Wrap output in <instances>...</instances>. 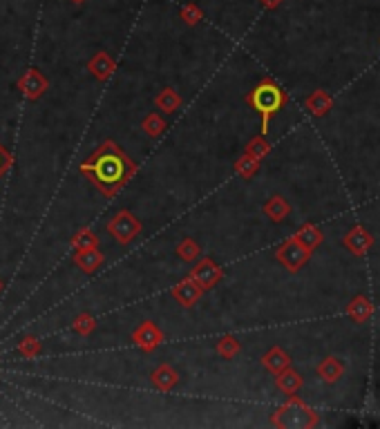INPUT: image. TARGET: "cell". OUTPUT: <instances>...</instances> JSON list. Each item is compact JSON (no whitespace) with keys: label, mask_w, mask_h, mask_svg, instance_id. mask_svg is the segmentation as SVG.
Here are the masks:
<instances>
[{"label":"cell","mask_w":380,"mask_h":429,"mask_svg":"<svg viewBox=\"0 0 380 429\" xmlns=\"http://www.w3.org/2000/svg\"><path fill=\"white\" fill-rule=\"evenodd\" d=\"M105 262V255L99 248H88V250H76L74 253V264L81 268L83 273H94L99 271Z\"/></svg>","instance_id":"30bf717a"},{"label":"cell","mask_w":380,"mask_h":429,"mask_svg":"<svg viewBox=\"0 0 380 429\" xmlns=\"http://www.w3.org/2000/svg\"><path fill=\"white\" fill-rule=\"evenodd\" d=\"M264 365H266L271 371H278L280 367L287 365V358H284V356L278 351V349H275V351H271V354L264 356Z\"/></svg>","instance_id":"44dd1931"},{"label":"cell","mask_w":380,"mask_h":429,"mask_svg":"<svg viewBox=\"0 0 380 429\" xmlns=\"http://www.w3.org/2000/svg\"><path fill=\"white\" fill-rule=\"evenodd\" d=\"M130 340L137 344L143 354H155L159 344L164 342V331H161L153 320H143L141 325L132 331Z\"/></svg>","instance_id":"5b68a950"},{"label":"cell","mask_w":380,"mask_h":429,"mask_svg":"<svg viewBox=\"0 0 380 429\" xmlns=\"http://www.w3.org/2000/svg\"><path fill=\"white\" fill-rule=\"evenodd\" d=\"M188 277L195 279L203 291H208V289H213L217 282L224 277V271H222V268L217 266L210 258H203V260L193 268V271L188 273Z\"/></svg>","instance_id":"8992f818"},{"label":"cell","mask_w":380,"mask_h":429,"mask_svg":"<svg viewBox=\"0 0 380 429\" xmlns=\"http://www.w3.org/2000/svg\"><path fill=\"white\" fill-rule=\"evenodd\" d=\"M235 170L242 174V177H251V174L257 170V159L247 152V155H244V157L237 161V164H235Z\"/></svg>","instance_id":"d6986e66"},{"label":"cell","mask_w":380,"mask_h":429,"mask_svg":"<svg viewBox=\"0 0 380 429\" xmlns=\"http://www.w3.org/2000/svg\"><path fill=\"white\" fill-rule=\"evenodd\" d=\"M11 161H13V159H11V155H9V150H7L3 143H0V179H3L5 174L9 172Z\"/></svg>","instance_id":"7402d4cb"},{"label":"cell","mask_w":380,"mask_h":429,"mask_svg":"<svg viewBox=\"0 0 380 429\" xmlns=\"http://www.w3.org/2000/svg\"><path fill=\"white\" fill-rule=\"evenodd\" d=\"M215 349H217V354H220L222 358L230 360V358H235L239 354V342L233 338V335H222V338L217 340Z\"/></svg>","instance_id":"e0dca14e"},{"label":"cell","mask_w":380,"mask_h":429,"mask_svg":"<svg viewBox=\"0 0 380 429\" xmlns=\"http://www.w3.org/2000/svg\"><path fill=\"white\" fill-rule=\"evenodd\" d=\"M78 172L83 174L103 197L112 199L124 191V186L137 174V164L121 150V145L117 141L105 139L97 150L78 166Z\"/></svg>","instance_id":"6da1fadb"},{"label":"cell","mask_w":380,"mask_h":429,"mask_svg":"<svg viewBox=\"0 0 380 429\" xmlns=\"http://www.w3.org/2000/svg\"><path fill=\"white\" fill-rule=\"evenodd\" d=\"M155 105H157V110H161L164 114H172L182 107V97L174 87H164L155 97Z\"/></svg>","instance_id":"8fae6325"},{"label":"cell","mask_w":380,"mask_h":429,"mask_svg":"<svg viewBox=\"0 0 380 429\" xmlns=\"http://www.w3.org/2000/svg\"><path fill=\"white\" fill-rule=\"evenodd\" d=\"M168 123H166V119L161 116L159 112H150V114H146V119L141 121V130L148 134L150 139H159L161 134L166 132Z\"/></svg>","instance_id":"4fadbf2b"},{"label":"cell","mask_w":380,"mask_h":429,"mask_svg":"<svg viewBox=\"0 0 380 429\" xmlns=\"http://www.w3.org/2000/svg\"><path fill=\"white\" fill-rule=\"evenodd\" d=\"M18 354L20 356H25V358H36L38 354H40V340L38 338H34V335H23L20 338V342H18Z\"/></svg>","instance_id":"ac0fdd59"},{"label":"cell","mask_w":380,"mask_h":429,"mask_svg":"<svg viewBox=\"0 0 380 429\" xmlns=\"http://www.w3.org/2000/svg\"><path fill=\"white\" fill-rule=\"evenodd\" d=\"M150 382H153L155 389H159V392L168 394V392H172V389L179 385V373H177V369H174L172 365L164 362V365H159L157 369H153Z\"/></svg>","instance_id":"9c48e42d"},{"label":"cell","mask_w":380,"mask_h":429,"mask_svg":"<svg viewBox=\"0 0 380 429\" xmlns=\"http://www.w3.org/2000/svg\"><path fill=\"white\" fill-rule=\"evenodd\" d=\"M203 293H206V291H203V289L197 284V282L190 279V277L182 279L177 286L170 289L172 300L177 302V304H182V306H186V308H193V306L201 300Z\"/></svg>","instance_id":"52a82bcc"},{"label":"cell","mask_w":380,"mask_h":429,"mask_svg":"<svg viewBox=\"0 0 380 429\" xmlns=\"http://www.w3.org/2000/svg\"><path fill=\"white\" fill-rule=\"evenodd\" d=\"M70 244L74 250H88V248H99V237L97 233L92 231V228L83 226V228H78V231L72 235L70 239Z\"/></svg>","instance_id":"7c38bea8"},{"label":"cell","mask_w":380,"mask_h":429,"mask_svg":"<svg viewBox=\"0 0 380 429\" xmlns=\"http://www.w3.org/2000/svg\"><path fill=\"white\" fill-rule=\"evenodd\" d=\"M284 212H287V206H284V201H282L280 197H273V199H271L268 204H266V214H268L271 219H275V222L282 219Z\"/></svg>","instance_id":"ffe728a7"},{"label":"cell","mask_w":380,"mask_h":429,"mask_svg":"<svg viewBox=\"0 0 380 429\" xmlns=\"http://www.w3.org/2000/svg\"><path fill=\"white\" fill-rule=\"evenodd\" d=\"M88 72L97 78V80H107L114 72H117V61L110 52L99 49L94 56L88 61Z\"/></svg>","instance_id":"ba28073f"},{"label":"cell","mask_w":380,"mask_h":429,"mask_svg":"<svg viewBox=\"0 0 380 429\" xmlns=\"http://www.w3.org/2000/svg\"><path fill=\"white\" fill-rule=\"evenodd\" d=\"M249 155H253L255 159L257 157H262L264 152H266V143H264V139H253L251 143H249V150H247Z\"/></svg>","instance_id":"603a6c76"},{"label":"cell","mask_w":380,"mask_h":429,"mask_svg":"<svg viewBox=\"0 0 380 429\" xmlns=\"http://www.w3.org/2000/svg\"><path fill=\"white\" fill-rule=\"evenodd\" d=\"M70 3H76V5H83L85 0H70Z\"/></svg>","instance_id":"d4e9b609"},{"label":"cell","mask_w":380,"mask_h":429,"mask_svg":"<svg viewBox=\"0 0 380 429\" xmlns=\"http://www.w3.org/2000/svg\"><path fill=\"white\" fill-rule=\"evenodd\" d=\"M179 18L188 25V27H195L203 20V9L197 3H186L179 9Z\"/></svg>","instance_id":"2e32d148"},{"label":"cell","mask_w":380,"mask_h":429,"mask_svg":"<svg viewBox=\"0 0 380 429\" xmlns=\"http://www.w3.org/2000/svg\"><path fill=\"white\" fill-rule=\"evenodd\" d=\"M174 253H177V258H179L182 262H188V264H190V262L199 260L201 248H199V244H197L193 237H184L179 244H177V248H174Z\"/></svg>","instance_id":"5bb4252c"},{"label":"cell","mask_w":380,"mask_h":429,"mask_svg":"<svg viewBox=\"0 0 380 429\" xmlns=\"http://www.w3.org/2000/svg\"><path fill=\"white\" fill-rule=\"evenodd\" d=\"M107 233H110L121 246H128L141 235V222L134 217L130 210H119L114 217L107 222Z\"/></svg>","instance_id":"3957f363"},{"label":"cell","mask_w":380,"mask_h":429,"mask_svg":"<svg viewBox=\"0 0 380 429\" xmlns=\"http://www.w3.org/2000/svg\"><path fill=\"white\" fill-rule=\"evenodd\" d=\"M0 289H3V282H0Z\"/></svg>","instance_id":"484cf974"},{"label":"cell","mask_w":380,"mask_h":429,"mask_svg":"<svg viewBox=\"0 0 380 429\" xmlns=\"http://www.w3.org/2000/svg\"><path fill=\"white\" fill-rule=\"evenodd\" d=\"M247 101H249V105L253 107V110H257L262 114V134H266L271 116H273L284 103L282 90L275 83H271V80H262L260 85L253 87V92L249 94Z\"/></svg>","instance_id":"7a4b0ae2"},{"label":"cell","mask_w":380,"mask_h":429,"mask_svg":"<svg viewBox=\"0 0 380 429\" xmlns=\"http://www.w3.org/2000/svg\"><path fill=\"white\" fill-rule=\"evenodd\" d=\"M16 87L27 101H38V99H43L47 94L49 80H47V76L43 72L38 70V67H27L25 74L18 78Z\"/></svg>","instance_id":"277c9868"},{"label":"cell","mask_w":380,"mask_h":429,"mask_svg":"<svg viewBox=\"0 0 380 429\" xmlns=\"http://www.w3.org/2000/svg\"><path fill=\"white\" fill-rule=\"evenodd\" d=\"M260 3H262L266 9H275V7H280V3H284V0H260Z\"/></svg>","instance_id":"cb8c5ba5"},{"label":"cell","mask_w":380,"mask_h":429,"mask_svg":"<svg viewBox=\"0 0 380 429\" xmlns=\"http://www.w3.org/2000/svg\"><path fill=\"white\" fill-rule=\"evenodd\" d=\"M70 327H72V331H74L76 335H83V338H88V335H92L94 329H97V318L90 315L88 311H83V313H78V315L72 320Z\"/></svg>","instance_id":"9a60e30c"}]
</instances>
